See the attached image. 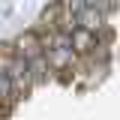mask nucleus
<instances>
[{
    "label": "nucleus",
    "instance_id": "obj_1",
    "mask_svg": "<svg viewBox=\"0 0 120 120\" xmlns=\"http://www.w3.org/2000/svg\"><path fill=\"white\" fill-rule=\"evenodd\" d=\"M9 48H12V54H15L18 60L27 63V60H33V57L42 54V36L30 27V30H24V33H18L12 42H9Z\"/></svg>",
    "mask_w": 120,
    "mask_h": 120
},
{
    "label": "nucleus",
    "instance_id": "obj_2",
    "mask_svg": "<svg viewBox=\"0 0 120 120\" xmlns=\"http://www.w3.org/2000/svg\"><path fill=\"white\" fill-rule=\"evenodd\" d=\"M27 75H30V87H42L45 81L51 78V69H48V63H45L42 54L27 60Z\"/></svg>",
    "mask_w": 120,
    "mask_h": 120
}]
</instances>
